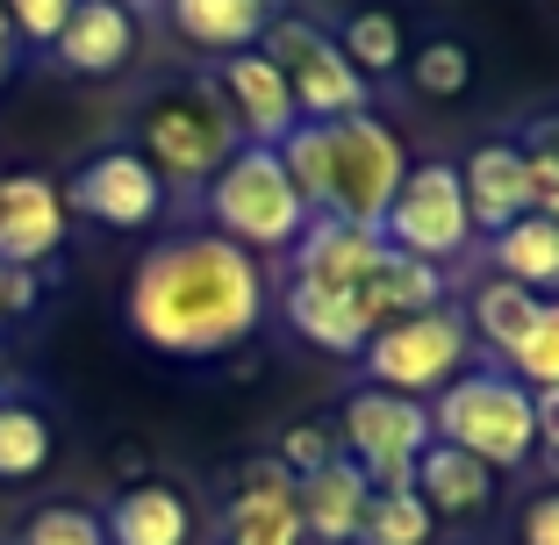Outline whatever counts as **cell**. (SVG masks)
<instances>
[{"label":"cell","instance_id":"obj_1","mask_svg":"<svg viewBox=\"0 0 559 545\" xmlns=\"http://www.w3.org/2000/svg\"><path fill=\"white\" fill-rule=\"evenodd\" d=\"M122 316H130L136 345L165 352V359H223L259 331L265 273L245 245L215 230H187L136 259Z\"/></svg>","mask_w":559,"mask_h":545},{"label":"cell","instance_id":"obj_2","mask_svg":"<svg viewBox=\"0 0 559 545\" xmlns=\"http://www.w3.org/2000/svg\"><path fill=\"white\" fill-rule=\"evenodd\" d=\"M273 151L287 166V180L301 187L309 215H337V223H359V230H380V215H388L402 173H409L402 137L373 108L345 122H295V137Z\"/></svg>","mask_w":559,"mask_h":545},{"label":"cell","instance_id":"obj_3","mask_svg":"<svg viewBox=\"0 0 559 545\" xmlns=\"http://www.w3.org/2000/svg\"><path fill=\"white\" fill-rule=\"evenodd\" d=\"M430 438L474 452L488 474H516L524 460H538V395L516 374L466 366L452 388L430 395Z\"/></svg>","mask_w":559,"mask_h":545},{"label":"cell","instance_id":"obj_4","mask_svg":"<svg viewBox=\"0 0 559 545\" xmlns=\"http://www.w3.org/2000/svg\"><path fill=\"white\" fill-rule=\"evenodd\" d=\"M237 144H245V130H237L230 100L215 86H165L136 116V158L165 187H209L215 173L230 166Z\"/></svg>","mask_w":559,"mask_h":545},{"label":"cell","instance_id":"obj_5","mask_svg":"<svg viewBox=\"0 0 559 545\" xmlns=\"http://www.w3.org/2000/svg\"><path fill=\"white\" fill-rule=\"evenodd\" d=\"M209 215H215V237L245 245L251 259L259 251H295V237L309 230V201L287 180L273 144H237L230 151V166L209 180Z\"/></svg>","mask_w":559,"mask_h":545},{"label":"cell","instance_id":"obj_6","mask_svg":"<svg viewBox=\"0 0 559 545\" xmlns=\"http://www.w3.org/2000/svg\"><path fill=\"white\" fill-rule=\"evenodd\" d=\"M466 359H474V331H466V316L452 309V301L373 331V345L359 352L366 388H395V395H416V402L452 388V380L466 374Z\"/></svg>","mask_w":559,"mask_h":545},{"label":"cell","instance_id":"obj_7","mask_svg":"<svg viewBox=\"0 0 559 545\" xmlns=\"http://www.w3.org/2000/svg\"><path fill=\"white\" fill-rule=\"evenodd\" d=\"M380 237L402 251V259H424V265H452L466 245H474V215H466V187L452 158H424V166L402 173L395 201L380 215Z\"/></svg>","mask_w":559,"mask_h":545},{"label":"cell","instance_id":"obj_8","mask_svg":"<svg viewBox=\"0 0 559 545\" xmlns=\"http://www.w3.org/2000/svg\"><path fill=\"white\" fill-rule=\"evenodd\" d=\"M259 50L280 66V80H287V94H295L301 122H345V116H366V80L352 72V58L337 50V36H323L316 22L280 15L273 29L259 36Z\"/></svg>","mask_w":559,"mask_h":545},{"label":"cell","instance_id":"obj_9","mask_svg":"<svg viewBox=\"0 0 559 545\" xmlns=\"http://www.w3.org/2000/svg\"><path fill=\"white\" fill-rule=\"evenodd\" d=\"M430 446V402L395 395V388H359L345 402V460L359 466L373 488H409V466Z\"/></svg>","mask_w":559,"mask_h":545},{"label":"cell","instance_id":"obj_10","mask_svg":"<svg viewBox=\"0 0 559 545\" xmlns=\"http://www.w3.org/2000/svg\"><path fill=\"white\" fill-rule=\"evenodd\" d=\"M66 209L94 215L100 230H151V223L165 215V180L136 158V144H108L72 173Z\"/></svg>","mask_w":559,"mask_h":545},{"label":"cell","instance_id":"obj_11","mask_svg":"<svg viewBox=\"0 0 559 545\" xmlns=\"http://www.w3.org/2000/svg\"><path fill=\"white\" fill-rule=\"evenodd\" d=\"M66 230H72V209L44 173H0V265L36 273L44 259L66 251Z\"/></svg>","mask_w":559,"mask_h":545},{"label":"cell","instance_id":"obj_12","mask_svg":"<svg viewBox=\"0 0 559 545\" xmlns=\"http://www.w3.org/2000/svg\"><path fill=\"white\" fill-rule=\"evenodd\" d=\"M215 94L230 100L237 130H245V144H287L301 122L295 94H287V80H280V66L265 58V50H237V58H223V80H215Z\"/></svg>","mask_w":559,"mask_h":545},{"label":"cell","instance_id":"obj_13","mask_svg":"<svg viewBox=\"0 0 559 545\" xmlns=\"http://www.w3.org/2000/svg\"><path fill=\"white\" fill-rule=\"evenodd\" d=\"M388 259V237L337 223V215H309V230L287 251V281H316V287H366V273Z\"/></svg>","mask_w":559,"mask_h":545},{"label":"cell","instance_id":"obj_14","mask_svg":"<svg viewBox=\"0 0 559 545\" xmlns=\"http://www.w3.org/2000/svg\"><path fill=\"white\" fill-rule=\"evenodd\" d=\"M280 309L295 323L301 345L330 352V359H359L373 345V316H366L359 287H316V281H287L280 287Z\"/></svg>","mask_w":559,"mask_h":545},{"label":"cell","instance_id":"obj_15","mask_svg":"<svg viewBox=\"0 0 559 545\" xmlns=\"http://www.w3.org/2000/svg\"><path fill=\"white\" fill-rule=\"evenodd\" d=\"M295 510H301V538L316 545H359L366 531V510H373V481L337 452L330 466L295 481Z\"/></svg>","mask_w":559,"mask_h":545},{"label":"cell","instance_id":"obj_16","mask_svg":"<svg viewBox=\"0 0 559 545\" xmlns=\"http://www.w3.org/2000/svg\"><path fill=\"white\" fill-rule=\"evenodd\" d=\"M50 58L66 72H80V80L122 72L136 58V8H122V0H80L72 22L58 29V44H50Z\"/></svg>","mask_w":559,"mask_h":545},{"label":"cell","instance_id":"obj_17","mask_svg":"<svg viewBox=\"0 0 559 545\" xmlns=\"http://www.w3.org/2000/svg\"><path fill=\"white\" fill-rule=\"evenodd\" d=\"M460 187H466V215H474V230H510L516 215H531V158L524 144H510V137H495V144H480L474 158L460 166Z\"/></svg>","mask_w":559,"mask_h":545},{"label":"cell","instance_id":"obj_18","mask_svg":"<svg viewBox=\"0 0 559 545\" xmlns=\"http://www.w3.org/2000/svg\"><path fill=\"white\" fill-rule=\"evenodd\" d=\"M223 545H301V510H295V474L287 466H251L245 496L223 517Z\"/></svg>","mask_w":559,"mask_h":545},{"label":"cell","instance_id":"obj_19","mask_svg":"<svg viewBox=\"0 0 559 545\" xmlns=\"http://www.w3.org/2000/svg\"><path fill=\"white\" fill-rule=\"evenodd\" d=\"M165 15L194 50L237 58V50H259V36L280 22V0H165Z\"/></svg>","mask_w":559,"mask_h":545},{"label":"cell","instance_id":"obj_20","mask_svg":"<svg viewBox=\"0 0 559 545\" xmlns=\"http://www.w3.org/2000/svg\"><path fill=\"white\" fill-rule=\"evenodd\" d=\"M100 538L108 545H187L194 538V510H187V496L173 481H136V488H122L108 502Z\"/></svg>","mask_w":559,"mask_h":545},{"label":"cell","instance_id":"obj_21","mask_svg":"<svg viewBox=\"0 0 559 545\" xmlns=\"http://www.w3.org/2000/svg\"><path fill=\"white\" fill-rule=\"evenodd\" d=\"M409 488H416V502H424L430 517H474V510L495 502V474L474 460V452L444 446V438L424 446V460L409 466Z\"/></svg>","mask_w":559,"mask_h":545},{"label":"cell","instance_id":"obj_22","mask_svg":"<svg viewBox=\"0 0 559 545\" xmlns=\"http://www.w3.org/2000/svg\"><path fill=\"white\" fill-rule=\"evenodd\" d=\"M495 273L516 287H531V295H559V223H545V215H516L510 230H495Z\"/></svg>","mask_w":559,"mask_h":545},{"label":"cell","instance_id":"obj_23","mask_svg":"<svg viewBox=\"0 0 559 545\" xmlns=\"http://www.w3.org/2000/svg\"><path fill=\"white\" fill-rule=\"evenodd\" d=\"M538 309H545V295H531V287H516V281L495 273V281L474 295V309H466V331H474V345L516 359V345H524L531 323H538Z\"/></svg>","mask_w":559,"mask_h":545},{"label":"cell","instance_id":"obj_24","mask_svg":"<svg viewBox=\"0 0 559 545\" xmlns=\"http://www.w3.org/2000/svg\"><path fill=\"white\" fill-rule=\"evenodd\" d=\"M50 416L29 402H0V481H29L50 466Z\"/></svg>","mask_w":559,"mask_h":545},{"label":"cell","instance_id":"obj_25","mask_svg":"<svg viewBox=\"0 0 559 545\" xmlns=\"http://www.w3.org/2000/svg\"><path fill=\"white\" fill-rule=\"evenodd\" d=\"M337 50L352 58L359 80H366V72L380 80V72H395L402 58H409V50H402V22L388 15V8H359V15L345 22V36H337Z\"/></svg>","mask_w":559,"mask_h":545},{"label":"cell","instance_id":"obj_26","mask_svg":"<svg viewBox=\"0 0 559 545\" xmlns=\"http://www.w3.org/2000/svg\"><path fill=\"white\" fill-rule=\"evenodd\" d=\"M430 524H438V517L416 502V488H373L359 545H430Z\"/></svg>","mask_w":559,"mask_h":545},{"label":"cell","instance_id":"obj_27","mask_svg":"<svg viewBox=\"0 0 559 545\" xmlns=\"http://www.w3.org/2000/svg\"><path fill=\"white\" fill-rule=\"evenodd\" d=\"M510 374L524 380L531 395H552L559 388V295H545V309H538V323H531V337L516 345Z\"/></svg>","mask_w":559,"mask_h":545},{"label":"cell","instance_id":"obj_28","mask_svg":"<svg viewBox=\"0 0 559 545\" xmlns=\"http://www.w3.org/2000/svg\"><path fill=\"white\" fill-rule=\"evenodd\" d=\"M409 80H416V94H430V100H460L466 86H474V58H466V44H424L409 58Z\"/></svg>","mask_w":559,"mask_h":545},{"label":"cell","instance_id":"obj_29","mask_svg":"<svg viewBox=\"0 0 559 545\" xmlns=\"http://www.w3.org/2000/svg\"><path fill=\"white\" fill-rule=\"evenodd\" d=\"M15 545H108V538H100L94 510H80V502H50V510H36L29 524H22Z\"/></svg>","mask_w":559,"mask_h":545},{"label":"cell","instance_id":"obj_30","mask_svg":"<svg viewBox=\"0 0 559 545\" xmlns=\"http://www.w3.org/2000/svg\"><path fill=\"white\" fill-rule=\"evenodd\" d=\"M0 8H8V22H15V36L22 44H58V29H66L72 22V8H80V0H0Z\"/></svg>","mask_w":559,"mask_h":545},{"label":"cell","instance_id":"obj_31","mask_svg":"<svg viewBox=\"0 0 559 545\" xmlns=\"http://www.w3.org/2000/svg\"><path fill=\"white\" fill-rule=\"evenodd\" d=\"M337 460V438H330L323 424H295L287 430V438H280V466H287V474H316V466H330Z\"/></svg>","mask_w":559,"mask_h":545},{"label":"cell","instance_id":"obj_32","mask_svg":"<svg viewBox=\"0 0 559 545\" xmlns=\"http://www.w3.org/2000/svg\"><path fill=\"white\" fill-rule=\"evenodd\" d=\"M516 538H524V545H559V488H545V496L524 502V524H516Z\"/></svg>","mask_w":559,"mask_h":545},{"label":"cell","instance_id":"obj_33","mask_svg":"<svg viewBox=\"0 0 559 545\" xmlns=\"http://www.w3.org/2000/svg\"><path fill=\"white\" fill-rule=\"evenodd\" d=\"M29 309H36V273L8 265V316H29Z\"/></svg>","mask_w":559,"mask_h":545},{"label":"cell","instance_id":"obj_34","mask_svg":"<svg viewBox=\"0 0 559 545\" xmlns=\"http://www.w3.org/2000/svg\"><path fill=\"white\" fill-rule=\"evenodd\" d=\"M15 66H22V36H15V22H8V8H0V86L15 80Z\"/></svg>","mask_w":559,"mask_h":545},{"label":"cell","instance_id":"obj_35","mask_svg":"<svg viewBox=\"0 0 559 545\" xmlns=\"http://www.w3.org/2000/svg\"><path fill=\"white\" fill-rule=\"evenodd\" d=\"M538 446L559 460V388H552V395H538Z\"/></svg>","mask_w":559,"mask_h":545},{"label":"cell","instance_id":"obj_36","mask_svg":"<svg viewBox=\"0 0 559 545\" xmlns=\"http://www.w3.org/2000/svg\"><path fill=\"white\" fill-rule=\"evenodd\" d=\"M0 316H8V265H0Z\"/></svg>","mask_w":559,"mask_h":545},{"label":"cell","instance_id":"obj_37","mask_svg":"<svg viewBox=\"0 0 559 545\" xmlns=\"http://www.w3.org/2000/svg\"><path fill=\"white\" fill-rule=\"evenodd\" d=\"M122 8H136V0H122Z\"/></svg>","mask_w":559,"mask_h":545},{"label":"cell","instance_id":"obj_38","mask_svg":"<svg viewBox=\"0 0 559 545\" xmlns=\"http://www.w3.org/2000/svg\"><path fill=\"white\" fill-rule=\"evenodd\" d=\"M552 137H559V122H552Z\"/></svg>","mask_w":559,"mask_h":545}]
</instances>
